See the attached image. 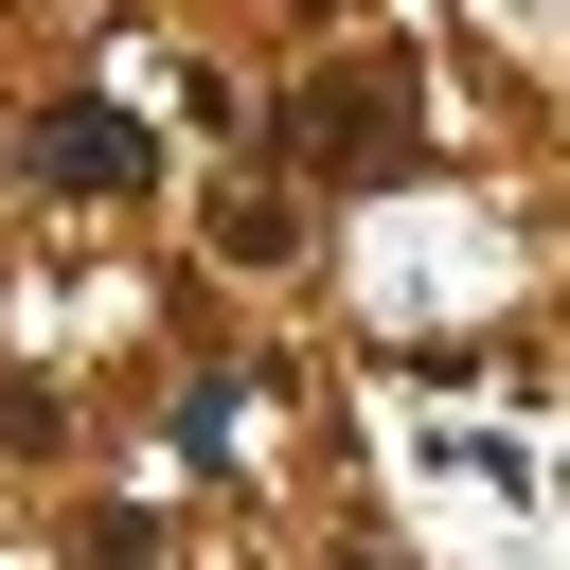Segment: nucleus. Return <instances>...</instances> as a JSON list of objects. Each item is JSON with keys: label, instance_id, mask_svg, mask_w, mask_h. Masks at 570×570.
Segmentation results:
<instances>
[{"label": "nucleus", "instance_id": "f03ea898", "mask_svg": "<svg viewBox=\"0 0 570 570\" xmlns=\"http://www.w3.org/2000/svg\"><path fill=\"white\" fill-rule=\"evenodd\" d=\"M36 178H71V196H142V125H125V107H53V125H36Z\"/></svg>", "mask_w": 570, "mask_h": 570}, {"label": "nucleus", "instance_id": "f257e3e1", "mask_svg": "<svg viewBox=\"0 0 570 570\" xmlns=\"http://www.w3.org/2000/svg\"><path fill=\"white\" fill-rule=\"evenodd\" d=\"M285 125H303V160H356V178H392V160H410V89H392V71H356V89L321 71Z\"/></svg>", "mask_w": 570, "mask_h": 570}]
</instances>
